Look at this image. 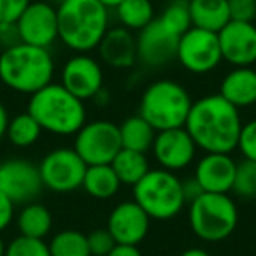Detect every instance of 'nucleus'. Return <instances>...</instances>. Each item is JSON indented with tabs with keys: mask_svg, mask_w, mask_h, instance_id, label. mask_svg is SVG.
<instances>
[{
	"mask_svg": "<svg viewBox=\"0 0 256 256\" xmlns=\"http://www.w3.org/2000/svg\"><path fill=\"white\" fill-rule=\"evenodd\" d=\"M242 124L240 110L212 93L193 102L184 128L204 153L230 154L237 150Z\"/></svg>",
	"mask_w": 256,
	"mask_h": 256,
	"instance_id": "f257e3e1",
	"label": "nucleus"
},
{
	"mask_svg": "<svg viewBox=\"0 0 256 256\" xmlns=\"http://www.w3.org/2000/svg\"><path fill=\"white\" fill-rule=\"evenodd\" d=\"M58 11V40L74 53L96 51L110 28L109 9L96 0H67Z\"/></svg>",
	"mask_w": 256,
	"mask_h": 256,
	"instance_id": "f03ea898",
	"label": "nucleus"
},
{
	"mask_svg": "<svg viewBox=\"0 0 256 256\" xmlns=\"http://www.w3.org/2000/svg\"><path fill=\"white\" fill-rule=\"evenodd\" d=\"M54 60L50 50L18 42L0 54V81L23 95L40 92L53 82Z\"/></svg>",
	"mask_w": 256,
	"mask_h": 256,
	"instance_id": "7ed1b4c3",
	"label": "nucleus"
},
{
	"mask_svg": "<svg viewBox=\"0 0 256 256\" xmlns=\"http://www.w3.org/2000/svg\"><path fill=\"white\" fill-rule=\"evenodd\" d=\"M26 112L40 124L42 132L58 137L76 136L88 121L84 102L67 92L60 82H51L34 93Z\"/></svg>",
	"mask_w": 256,
	"mask_h": 256,
	"instance_id": "20e7f679",
	"label": "nucleus"
},
{
	"mask_svg": "<svg viewBox=\"0 0 256 256\" xmlns=\"http://www.w3.org/2000/svg\"><path fill=\"white\" fill-rule=\"evenodd\" d=\"M192 106V95L181 82L174 79H158L142 92L139 114L156 132H164L184 126Z\"/></svg>",
	"mask_w": 256,
	"mask_h": 256,
	"instance_id": "39448f33",
	"label": "nucleus"
},
{
	"mask_svg": "<svg viewBox=\"0 0 256 256\" xmlns=\"http://www.w3.org/2000/svg\"><path fill=\"white\" fill-rule=\"evenodd\" d=\"M132 190L134 202L139 204L151 221H170L188 206L181 178L160 167L151 168Z\"/></svg>",
	"mask_w": 256,
	"mask_h": 256,
	"instance_id": "423d86ee",
	"label": "nucleus"
},
{
	"mask_svg": "<svg viewBox=\"0 0 256 256\" xmlns=\"http://www.w3.org/2000/svg\"><path fill=\"white\" fill-rule=\"evenodd\" d=\"M192 232L204 242H223L238 224V207L230 195L202 193L188 204Z\"/></svg>",
	"mask_w": 256,
	"mask_h": 256,
	"instance_id": "0eeeda50",
	"label": "nucleus"
},
{
	"mask_svg": "<svg viewBox=\"0 0 256 256\" xmlns=\"http://www.w3.org/2000/svg\"><path fill=\"white\" fill-rule=\"evenodd\" d=\"M74 137V151L88 167L110 165L121 151L120 126L109 120L86 121Z\"/></svg>",
	"mask_w": 256,
	"mask_h": 256,
	"instance_id": "6e6552de",
	"label": "nucleus"
},
{
	"mask_svg": "<svg viewBox=\"0 0 256 256\" xmlns=\"http://www.w3.org/2000/svg\"><path fill=\"white\" fill-rule=\"evenodd\" d=\"M176 60L190 74L206 76L214 72L223 62L218 34L192 26L179 39Z\"/></svg>",
	"mask_w": 256,
	"mask_h": 256,
	"instance_id": "1a4fd4ad",
	"label": "nucleus"
},
{
	"mask_svg": "<svg viewBox=\"0 0 256 256\" xmlns=\"http://www.w3.org/2000/svg\"><path fill=\"white\" fill-rule=\"evenodd\" d=\"M88 165L81 160L74 148H56L39 164L42 186L54 193H72L82 188Z\"/></svg>",
	"mask_w": 256,
	"mask_h": 256,
	"instance_id": "9d476101",
	"label": "nucleus"
},
{
	"mask_svg": "<svg viewBox=\"0 0 256 256\" xmlns=\"http://www.w3.org/2000/svg\"><path fill=\"white\" fill-rule=\"evenodd\" d=\"M104 65L90 53H76L62 68L60 84L79 100H93L106 88Z\"/></svg>",
	"mask_w": 256,
	"mask_h": 256,
	"instance_id": "9b49d317",
	"label": "nucleus"
},
{
	"mask_svg": "<svg viewBox=\"0 0 256 256\" xmlns=\"http://www.w3.org/2000/svg\"><path fill=\"white\" fill-rule=\"evenodd\" d=\"M39 165L30 160L12 158L0 164V193L16 204H30L42 192Z\"/></svg>",
	"mask_w": 256,
	"mask_h": 256,
	"instance_id": "f8f14e48",
	"label": "nucleus"
},
{
	"mask_svg": "<svg viewBox=\"0 0 256 256\" xmlns=\"http://www.w3.org/2000/svg\"><path fill=\"white\" fill-rule=\"evenodd\" d=\"M196 153L198 148L184 126L156 132L151 148V154L158 167L174 174L192 167L196 160Z\"/></svg>",
	"mask_w": 256,
	"mask_h": 256,
	"instance_id": "ddd939ff",
	"label": "nucleus"
},
{
	"mask_svg": "<svg viewBox=\"0 0 256 256\" xmlns=\"http://www.w3.org/2000/svg\"><path fill=\"white\" fill-rule=\"evenodd\" d=\"M20 42L50 50L58 40V11L46 0H37L26 8L16 23Z\"/></svg>",
	"mask_w": 256,
	"mask_h": 256,
	"instance_id": "4468645a",
	"label": "nucleus"
},
{
	"mask_svg": "<svg viewBox=\"0 0 256 256\" xmlns=\"http://www.w3.org/2000/svg\"><path fill=\"white\" fill-rule=\"evenodd\" d=\"M151 218L134 200L121 202L110 210L107 220V230L112 235L116 244L137 246L148 237Z\"/></svg>",
	"mask_w": 256,
	"mask_h": 256,
	"instance_id": "2eb2a0df",
	"label": "nucleus"
},
{
	"mask_svg": "<svg viewBox=\"0 0 256 256\" xmlns=\"http://www.w3.org/2000/svg\"><path fill=\"white\" fill-rule=\"evenodd\" d=\"M223 62L232 67H252L256 64V23L230 22L218 32Z\"/></svg>",
	"mask_w": 256,
	"mask_h": 256,
	"instance_id": "dca6fc26",
	"label": "nucleus"
},
{
	"mask_svg": "<svg viewBox=\"0 0 256 256\" xmlns=\"http://www.w3.org/2000/svg\"><path fill=\"white\" fill-rule=\"evenodd\" d=\"M137 39V62L148 68H160L176 58L179 37L160 25L156 18L151 25L140 30Z\"/></svg>",
	"mask_w": 256,
	"mask_h": 256,
	"instance_id": "f3484780",
	"label": "nucleus"
},
{
	"mask_svg": "<svg viewBox=\"0 0 256 256\" xmlns=\"http://www.w3.org/2000/svg\"><path fill=\"white\" fill-rule=\"evenodd\" d=\"M237 162L232 154L204 153L195 164L193 179L198 182L204 193L230 195L234 186Z\"/></svg>",
	"mask_w": 256,
	"mask_h": 256,
	"instance_id": "a211bd4d",
	"label": "nucleus"
},
{
	"mask_svg": "<svg viewBox=\"0 0 256 256\" xmlns=\"http://www.w3.org/2000/svg\"><path fill=\"white\" fill-rule=\"evenodd\" d=\"M102 65L116 70H128L137 64V39L132 32L121 26L109 28L96 48Z\"/></svg>",
	"mask_w": 256,
	"mask_h": 256,
	"instance_id": "6ab92c4d",
	"label": "nucleus"
},
{
	"mask_svg": "<svg viewBox=\"0 0 256 256\" xmlns=\"http://www.w3.org/2000/svg\"><path fill=\"white\" fill-rule=\"evenodd\" d=\"M220 95L238 110L256 106V70L252 67H234L221 79Z\"/></svg>",
	"mask_w": 256,
	"mask_h": 256,
	"instance_id": "aec40b11",
	"label": "nucleus"
},
{
	"mask_svg": "<svg viewBox=\"0 0 256 256\" xmlns=\"http://www.w3.org/2000/svg\"><path fill=\"white\" fill-rule=\"evenodd\" d=\"M188 8L195 28L218 34L232 22L228 0H188Z\"/></svg>",
	"mask_w": 256,
	"mask_h": 256,
	"instance_id": "412c9836",
	"label": "nucleus"
},
{
	"mask_svg": "<svg viewBox=\"0 0 256 256\" xmlns=\"http://www.w3.org/2000/svg\"><path fill=\"white\" fill-rule=\"evenodd\" d=\"M118 126H120L121 148L123 150L137 151V153L144 154H148V151H151L154 137H156V130L140 114L128 116Z\"/></svg>",
	"mask_w": 256,
	"mask_h": 256,
	"instance_id": "4be33fe9",
	"label": "nucleus"
},
{
	"mask_svg": "<svg viewBox=\"0 0 256 256\" xmlns=\"http://www.w3.org/2000/svg\"><path fill=\"white\" fill-rule=\"evenodd\" d=\"M114 11L121 28H126L132 34H139L156 18L151 0H123Z\"/></svg>",
	"mask_w": 256,
	"mask_h": 256,
	"instance_id": "5701e85b",
	"label": "nucleus"
},
{
	"mask_svg": "<svg viewBox=\"0 0 256 256\" xmlns=\"http://www.w3.org/2000/svg\"><path fill=\"white\" fill-rule=\"evenodd\" d=\"M110 167L116 172L121 186H132V188L151 170L148 154L123 150V148L116 154V158L110 162Z\"/></svg>",
	"mask_w": 256,
	"mask_h": 256,
	"instance_id": "b1692460",
	"label": "nucleus"
},
{
	"mask_svg": "<svg viewBox=\"0 0 256 256\" xmlns=\"http://www.w3.org/2000/svg\"><path fill=\"white\" fill-rule=\"evenodd\" d=\"M82 190L96 200H109L118 195L121 182L110 165H95L86 168Z\"/></svg>",
	"mask_w": 256,
	"mask_h": 256,
	"instance_id": "393cba45",
	"label": "nucleus"
},
{
	"mask_svg": "<svg viewBox=\"0 0 256 256\" xmlns=\"http://www.w3.org/2000/svg\"><path fill=\"white\" fill-rule=\"evenodd\" d=\"M51 228H53V216L42 204H26L18 216V230L23 237L44 240V237L50 235Z\"/></svg>",
	"mask_w": 256,
	"mask_h": 256,
	"instance_id": "a878e982",
	"label": "nucleus"
},
{
	"mask_svg": "<svg viewBox=\"0 0 256 256\" xmlns=\"http://www.w3.org/2000/svg\"><path fill=\"white\" fill-rule=\"evenodd\" d=\"M8 139L12 146L16 148H30L40 139L42 136V128L40 124L30 116L28 112H22L14 116L9 121L8 126Z\"/></svg>",
	"mask_w": 256,
	"mask_h": 256,
	"instance_id": "bb28decb",
	"label": "nucleus"
},
{
	"mask_svg": "<svg viewBox=\"0 0 256 256\" xmlns=\"http://www.w3.org/2000/svg\"><path fill=\"white\" fill-rule=\"evenodd\" d=\"M51 256H92L88 248V238L79 230H62L51 238Z\"/></svg>",
	"mask_w": 256,
	"mask_h": 256,
	"instance_id": "cd10ccee",
	"label": "nucleus"
},
{
	"mask_svg": "<svg viewBox=\"0 0 256 256\" xmlns=\"http://www.w3.org/2000/svg\"><path fill=\"white\" fill-rule=\"evenodd\" d=\"M156 20L160 22L162 26H165L168 32L174 34L179 39L193 26L192 16H190L188 0H172Z\"/></svg>",
	"mask_w": 256,
	"mask_h": 256,
	"instance_id": "c85d7f7f",
	"label": "nucleus"
},
{
	"mask_svg": "<svg viewBox=\"0 0 256 256\" xmlns=\"http://www.w3.org/2000/svg\"><path fill=\"white\" fill-rule=\"evenodd\" d=\"M232 192L240 198H256V164L249 160L237 162Z\"/></svg>",
	"mask_w": 256,
	"mask_h": 256,
	"instance_id": "c756f323",
	"label": "nucleus"
},
{
	"mask_svg": "<svg viewBox=\"0 0 256 256\" xmlns=\"http://www.w3.org/2000/svg\"><path fill=\"white\" fill-rule=\"evenodd\" d=\"M6 256H51V252L50 246L40 238L20 235L6 248Z\"/></svg>",
	"mask_w": 256,
	"mask_h": 256,
	"instance_id": "7c9ffc66",
	"label": "nucleus"
},
{
	"mask_svg": "<svg viewBox=\"0 0 256 256\" xmlns=\"http://www.w3.org/2000/svg\"><path fill=\"white\" fill-rule=\"evenodd\" d=\"M237 151L242 154V160H249L256 164V118L242 124Z\"/></svg>",
	"mask_w": 256,
	"mask_h": 256,
	"instance_id": "2f4dec72",
	"label": "nucleus"
},
{
	"mask_svg": "<svg viewBox=\"0 0 256 256\" xmlns=\"http://www.w3.org/2000/svg\"><path fill=\"white\" fill-rule=\"evenodd\" d=\"M86 238H88V248L92 256H107L116 248V240L107 228H96L92 234L86 235Z\"/></svg>",
	"mask_w": 256,
	"mask_h": 256,
	"instance_id": "473e14b6",
	"label": "nucleus"
},
{
	"mask_svg": "<svg viewBox=\"0 0 256 256\" xmlns=\"http://www.w3.org/2000/svg\"><path fill=\"white\" fill-rule=\"evenodd\" d=\"M32 0H0V26H12L18 23Z\"/></svg>",
	"mask_w": 256,
	"mask_h": 256,
	"instance_id": "72a5a7b5",
	"label": "nucleus"
},
{
	"mask_svg": "<svg viewBox=\"0 0 256 256\" xmlns=\"http://www.w3.org/2000/svg\"><path fill=\"white\" fill-rule=\"evenodd\" d=\"M230 20L238 23L256 22V0H228Z\"/></svg>",
	"mask_w": 256,
	"mask_h": 256,
	"instance_id": "f704fd0d",
	"label": "nucleus"
},
{
	"mask_svg": "<svg viewBox=\"0 0 256 256\" xmlns=\"http://www.w3.org/2000/svg\"><path fill=\"white\" fill-rule=\"evenodd\" d=\"M14 218V202L9 200L4 193H0V232H4Z\"/></svg>",
	"mask_w": 256,
	"mask_h": 256,
	"instance_id": "c9c22d12",
	"label": "nucleus"
},
{
	"mask_svg": "<svg viewBox=\"0 0 256 256\" xmlns=\"http://www.w3.org/2000/svg\"><path fill=\"white\" fill-rule=\"evenodd\" d=\"M182 190H184V196H186V202H193L195 198H198L202 195V188L198 186V182L195 179H188V181H182Z\"/></svg>",
	"mask_w": 256,
	"mask_h": 256,
	"instance_id": "e433bc0d",
	"label": "nucleus"
},
{
	"mask_svg": "<svg viewBox=\"0 0 256 256\" xmlns=\"http://www.w3.org/2000/svg\"><path fill=\"white\" fill-rule=\"evenodd\" d=\"M107 256H142V252H140V249L137 248V246L116 244V248H114Z\"/></svg>",
	"mask_w": 256,
	"mask_h": 256,
	"instance_id": "4c0bfd02",
	"label": "nucleus"
},
{
	"mask_svg": "<svg viewBox=\"0 0 256 256\" xmlns=\"http://www.w3.org/2000/svg\"><path fill=\"white\" fill-rule=\"evenodd\" d=\"M9 121H11V118H9L8 109H6V106H4V104H0V140L4 139V137H6V134H8Z\"/></svg>",
	"mask_w": 256,
	"mask_h": 256,
	"instance_id": "58836bf2",
	"label": "nucleus"
},
{
	"mask_svg": "<svg viewBox=\"0 0 256 256\" xmlns=\"http://www.w3.org/2000/svg\"><path fill=\"white\" fill-rule=\"evenodd\" d=\"M179 256H212V254L202 248H190V249H186V251H182Z\"/></svg>",
	"mask_w": 256,
	"mask_h": 256,
	"instance_id": "ea45409f",
	"label": "nucleus"
},
{
	"mask_svg": "<svg viewBox=\"0 0 256 256\" xmlns=\"http://www.w3.org/2000/svg\"><path fill=\"white\" fill-rule=\"evenodd\" d=\"M96 2H100V4L104 6V8H107L110 11V9H116L118 6L123 2V0H96Z\"/></svg>",
	"mask_w": 256,
	"mask_h": 256,
	"instance_id": "a19ab883",
	"label": "nucleus"
},
{
	"mask_svg": "<svg viewBox=\"0 0 256 256\" xmlns=\"http://www.w3.org/2000/svg\"><path fill=\"white\" fill-rule=\"evenodd\" d=\"M48 4H51V6H54V8H60L64 2H67V0H46Z\"/></svg>",
	"mask_w": 256,
	"mask_h": 256,
	"instance_id": "79ce46f5",
	"label": "nucleus"
},
{
	"mask_svg": "<svg viewBox=\"0 0 256 256\" xmlns=\"http://www.w3.org/2000/svg\"><path fill=\"white\" fill-rule=\"evenodd\" d=\"M0 256H6V244L2 240V237H0Z\"/></svg>",
	"mask_w": 256,
	"mask_h": 256,
	"instance_id": "37998d69",
	"label": "nucleus"
},
{
	"mask_svg": "<svg viewBox=\"0 0 256 256\" xmlns=\"http://www.w3.org/2000/svg\"><path fill=\"white\" fill-rule=\"evenodd\" d=\"M0 37H2V26H0Z\"/></svg>",
	"mask_w": 256,
	"mask_h": 256,
	"instance_id": "c03bdc74",
	"label": "nucleus"
}]
</instances>
